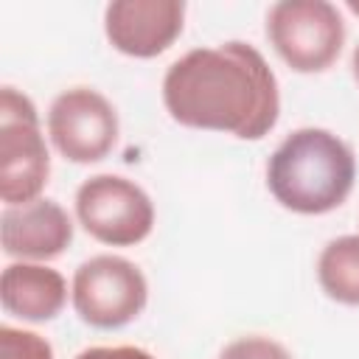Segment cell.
<instances>
[{
  "instance_id": "cell-3",
  "label": "cell",
  "mask_w": 359,
  "mask_h": 359,
  "mask_svg": "<svg viewBox=\"0 0 359 359\" xmlns=\"http://www.w3.org/2000/svg\"><path fill=\"white\" fill-rule=\"evenodd\" d=\"M50 174V154L39 129L34 101L14 90H0V199L25 205L39 199Z\"/></svg>"
},
{
  "instance_id": "cell-10",
  "label": "cell",
  "mask_w": 359,
  "mask_h": 359,
  "mask_svg": "<svg viewBox=\"0 0 359 359\" xmlns=\"http://www.w3.org/2000/svg\"><path fill=\"white\" fill-rule=\"evenodd\" d=\"M0 300L8 314L31 323H45L62 311L67 300V283L50 266L20 261L3 269Z\"/></svg>"
},
{
  "instance_id": "cell-15",
  "label": "cell",
  "mask_w": 359,
  "mask_h": 359,
  "mask_svg": "<svg viewBox=\"0 0 359 359\" xmlns=\"http://www.w3.org/2000/svg\"><path fill=\"white\" fill-rule=\"evenodd\" d=\"M351 67H353V79L359 81V45L353 48V56H351Z\"/></svg>"
},
{
  "instance_id": "cell-7",
  "label": "cell",
  "mask_w": 359,
  "mask_h": 359,
  "mask_svg": "<svg viewBox=\"0 0 359 359\" xmlns=\"http://www.w3.org/2000/svg\"><path fill=\"white\" fill-rule=\"evenodd\" d=\"M48 135L70 163H98L118 140V112L93 87H73L53 98Z\"/></svg>"
},
{
  "instance_id": "cell-13",
  "label": "cell",
  "mask_w": 359,
  "mask_h": 359,
  "mask_svg": "<svg viewBox=\"0 0 359 359\" xmlns=\"http://www.w3.org/2000/svg\"><path fill=\"white\" fill-rule=\"evenodd\" d=\"M219 359H292V353L269 337L250 334V337H238L230 345H224Z\"/></svg>"
},
{
  "instance_id": "cell-4",
  "label": "cell",
  "mask_w": 359,
  "mask_h": 359,
  "mask_svg": "<svg viewBox=\"0 0 359 359\" xmlns=\"http://www.w3.org/2000/svg\"><path fill=\"white\" fill-rule=\"evenodd\" d=\"M266 36L297 73L331 67L345 45V22L328 0H280L266 14Z\"/></svg>"
},
{
  "instance_id": "cell-12",
  "label": "cell",
  "mask_w": 359,
  "mask_h": 359,
  "mask_svg": "<svg viewBox=\"0 0 359 359\" xmlns=\"http://www.w3.org/2000/svg\"><path fill=\"white\" fill-rule=\"evenodd\" d=\"M0 359H53V348L34 331L0 325Z\"/></svg>"
},
{
  "instance_id": "cell-2",
  "label": "cell",
  "mask_w": 359,
  "mask_h": 359,
  "mask_svg": "<svg viewBox=\"0 0 359 359\" xmlns=\"http://www.w3.org/2000/svg\"><path fill=\"white\" fill-rule=\"evenodd\" d=\"M356 180L353 149L334 132L303 126L280 140L266 163V185L272 196L306 216L339 208Z\"/></svg>"
},
{
  "instance_id": "cell-14",
  "label": "cell",
  "mask_w": 359,
  "mask_h": 359,
  "mask_svg": "<svg viewBox=\"0 0 359 359\" xmlns=\"http://www.w3.org/2000/svg\"><path fill=\"white\" fill-rule=\"evenodd\" d=\"M76 359H157V356H151L149 351H143L137 345H112V348L98 345V348L81 351Z\"/></svg>"
},
{
  "instance_id": "cell-5",
  "label": "cell",
  "mask_w": 359,
  "mask_h": 359,
  "mask_svg": "<svg viewBox=\"0 0 359 359\" xmlns=\"http://www.w3.org/2000/svg\"><path fill=\"white\" fill-rule=\"evenodd\" d=\"M76 216L95 241L112 247H132L154 227L149 194L121 174H95L84 180L76 191Z\"/></svg>"
},
{
  "instance_id": "cell-8",
  "label": "cell",
  "mask_w": 359,
  "mask_h": 359,
  "mask_svg": "<svg viewBox=\"0 0 359 359\" xmlns=\"http://www.w3.org/2000/svg\"><path fill=\"white\" fill-rule=\"evenodd\" d=\"M182 0H115L104 11V31L115 50L151 59L182 34Z\"/></svg>"
},
{
  "instance_id": "cell-11",
  "label": "cell",
  "mask_w": 359,
  "mask_h": 359,
  "mask_svg": "<svg viewBox=\"0 0 359 359\" xmlns=\"http://www.w3.org/2000/svg\"><path fill=\"white\" fill-rule=\"evenodd\" d=\"M323 292L345 306H359V236L331 238L317 261Z\"/></svg>"
},
{
  "instance_id": "cell-6",
  "label": "cell",
  "mask_w": 359,
  "mask_h": 359,
  "mask_svg": "<svg viewBox=\"0 0 359 359\" xmlns=\"http://www.w3.org/2000/svg\"><path fill=\"white\" fill-rule=\"evenodd\" d=\"M149 300L143 272L121 255H93L73 275V309L93 328L132 323Z\"/></svg>"
},
{
  "instance_id": "cell-1",
  "label": "cell",
  "mask_w": 359,
  "mask_h": 359,
  "mask_svg": "<svg viewBox=\"0 0 359 359\" xmlns=\"http://www.w3.org/2000/svg\"><path fill=\"white\" fill-rule=\"evenodd\" d=\"M163 101L177 123L230 132L241 140L264 137L280 112L272 67L261 50L236 39L180 56L165 70Z\"/></svg>"
},
{
  "instance_id": "cell-9",
  "label": "cell",
  "mask_w": 359,
  "mask_h": 359,
  "mask_svg": "<svg viewBox=\"0 0 359 359\" xmlns=\"http://www.w3.org/2000/svg\"><path fill=\"white\" fill-rule=\"evenodd\" d=\"M0 238L6 255L48 261L62 255L73 241V222L53 199L11 205L0 216Z\"/></svg>"
},
{
  "instance_id": "cell-16",
  "label": "cell",
  "mask_w": 359,
  "mask_h": 359,
  "mask_svg": "<svg viewBox=\"0 0 359 359\" xmlns=\"http://www.w3.org/2000/svg\"><path fill=\"white\" fill-rule=\"evenodd\" d=\"M348 8H351L353 14H359V0H348Z\"/></svg>"
}]
</instances>
